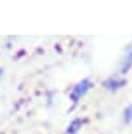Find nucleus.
Wrapping results in <instances>:
<instances>
[{
    "label": "nucleus",
    "instance_id": "nucleus-6",
    "mask_svg": "<svg viewBox=\"0 0 132 134\" xmlns=\"http://www.w3.org/2000/svg\"><path fill=\"white\" fill-rule=\"evenodd\" d=\"M2 73H4V70L0 68V80H2Z\"/></svg>",
    "mask_w": 132,
    "mask_h": 134
},
{
    "label": "nucleus",
    "instance_id": "nucleus-5",
    "mask_svg": "<svg viewBox=\"0 0 132 134\" xmlns=\"http://www.w3.org/2000/svg\"><path fill=\"white\" fill-rule=\"evenodd\" d=\"M123 120L125 122H132V106H127L123 110Z\"/></svg>",
    "mask_w": 132,
    "mask_h": 134
},
{
    "label": "nucleus",
    "instance_id": "nucleus-3",
    "mask_svg": "<svg viewBox=\"0 0 132 134\" xmlns=\"http://www.w3.org/2000/svg\"><path fill=\"white\" fill-rule=\"evenodd\" d=\"M83 125V120L82 119H75L71 124L68 125V129H66V134H77L80 131V127Z\"/></svg>",
    "mask_w": 132,
    "mask_h": 134
},
{
    "label": "nucleus",
    "instance_id": "nucleus-4",
    "mask_svg": "<svg viewBox=\"0 0 132 134\" xmlns=\"http://www.w3.org/2000/svg\"><path fill=\"white\" fill-rule=\"evenodd\" d=\"M130 66H132V49L129 51L127 58H125V61H123V65H122V73H125V71H127Z\"/></svg>",
    "mask_w": 132,
    "mask_h": 134
},
{
    "label": "nucleus",
    "instance_id": "nucleus-2",
    "mask_svg": "<svg viewBox=\"0 0 132 134\" xmlns=\"http://www.w3.org/2000/svg\"><path fill=\"white\" fill-rule=\"evenodd\" d=\"M104 89L108 91H118L120 87H123L125 85V80L120 79V77H110L108 80H104Z\"/></svg>",
    "mask_w": 132,
    "mask_h": 134
},
{
    "label": "nucleus",
    "instance_id": "nucleus-1",
    "mask_svg": "<svg viewBox=\"0 0 132 134\" xmlns=\"http://www.w3.org/2000/svg\"><path fill=\"white\" fill-rule=\"evenodd\" d=\"M90 89H92V82H90L89 79H83V80H80L78 84L75 85L73 89H71L70 98H71V101H73V103H78V101L82 99V98L87 94Z\"/></svg>",
    "mask_w": 132,
    "mask_h": 134
}]
</instances>
